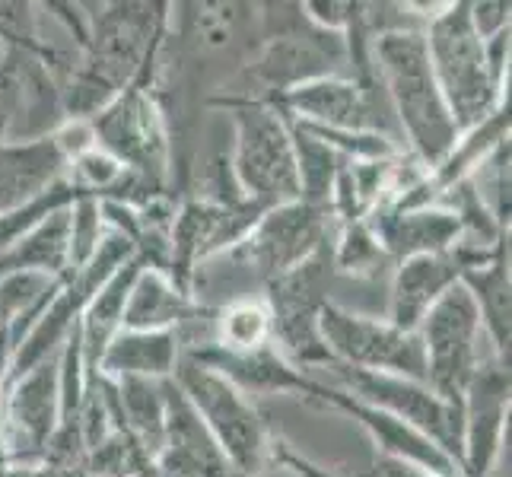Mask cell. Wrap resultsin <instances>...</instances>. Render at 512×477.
<instances>
[{
  "label": "cell",
  "instance_id": "d4e9b609",
  "mask_svg": "<svg viewBox=\"0 0 512 477\" xmlns=\"http://www.w3.org/2000/svg\"><path fill=\"white\" fill-rule=\"evenodd\" d=\"M144 264V258L134 255L131 261H125L121 268L105 280V284L96 290V296L90 299V306L80 315V350H83V369L86 373H96V363L102 357V350L109 347V341L121 331V315H125V299L131 290V280L137 274V268Z\"/></svg>",
  "mask_w": 512,
  "mask_h": 477
},
{
  "label": "cell",
  "instance_id": "44dd1931",
  "mask_svg": "<svg viewBox=\"0 0 512 477\" xmlns=\"http://www.w3.org/2000/svg\"><path fill=\"white\" fill-rule=\"evenodd\" d=\"M462 277V268L452 252L443 255H414L404 258L392 268V284H388V312L385 322L401 331L417 334L423 318L443 299Z\"/></svg>",
  "mask_w": 512,
  "mask_h": 477
},
{
  "label": "cell",
  "instance_id": "8992f818",
  "mask_svg": "<svg viewBox=\"0 0 512 477\" xmlns=\"http://www.w3.org/2000/svg\"><path fill=\"white\" fill-rule=\"evenodd\" d=\"M172 382L191 404V411L214 436V443L226 455V462L236 468L239 477H261L264 468L271 465V446L274 433L258 414L249 395L214 373L210 366L198 363L188 353H182L175 366Z\"/></svg>",
  "mask_w": 512,
  "mask_h": 477
},
{
  "label": "cell",
  "instance_id": "277c9868",
  "mask_svg": "<svg viewBox=\"0 0 512 477\" xmlns=\"http://www.w3.org/2000/svg\"><path fill=\"white\" fill-rule=\"evenodd\" d=\"M264 10L271 13H261L258 42L242 64L255 86L252 99H277L303 83L350 74L344 35L309 23L299 4H268Z\"/></svg>",
  "mask_w": 512,
  "mask_h": 477
},
{
  "label": "cell",
  "instance_id": "ac0fdd59",
  "mask_svg": "<svg viewBox=\"0 0 512 477\" xmlns=\"http://www.w3.org/2000/svg\"><path fill=\"white\" fill-rule=\"evenodd\" d=\"M198 363L210 366L214 373L229 379L242 395H296L306 401H319V388L322 382L312 379L306 369L293 366L284 353L274 344L258 347V350H217V347H204L188 353Z\"/></svg>",
  "mask_w": 512,
  "mask_h": 477
},
{
  "label": "cell",
  "instance_id": "30bf717a",
  "mask_svg": "<svg viewBox=\"0 0 512 477\" xmlns=\"http://www.w3.org/2000/svg\"><path fill=\"white\" fill-rule=\"evenodd\" d=\"M331 242L322 252H315L309 261L296 264L293 271L280 274L264 287V303L271 309V328H274V347L284 357L299 366H331V353L322 341L319 315L328 303L331 290Z\"/></svg>",
  "mask_w": 512,
  "mask_h": 477
},
{
  "label": "cell",
  "instance_id": "9a60e30c",
  "mask_svg": "<svg viewBox=\"0 0 512 477\" xmlns=\"http://www.w3.org/2000/svg\"><path fill=\"white\" fill-rule=\"evenodd\" d=\"M509 363L500 357L481 360L462 395V471L465 477H490L503 452L509 427Z\"/></svg>",
  "mask_w": 512,
  "mask_h": 477
},
{
  "label": "cell",
  "instance_id": "ba28073f",
  "mask_svg": "<svg viewBox=\"0 0 512 477\" xmlns=\"http://www.w3.org/2000/svg\"><path fill=\"white\" fill-rule=\"evenodd\" d=\"M417 334L423 344L427 385L462 417V395L474 376V369L493 353L484 338L478 306H474L468 290L462 284H455L433 306V312L423 318Z\"/></svg>",
  "mask_w": 512,
  "mask_h": 477
},
{
  "label": "cell",
  "instance_id": "5bb4252c",
  "mask_svg": "<svg viewBox=\"0 0 512 477\" xmlns=\"http://www.w3.org/2000/svg\"><path fill=\"white\" fill-rule=\"evenodd\" d=\"M379 83H363L350 74H338V77H322L296 86V90L268 99L274 102L287 118L299 121V125H312V128H328V131H376V134H388L385 131V109L376 99ZM392 137V134H388Z\"/></svg>",
  "mask_w": 512,
  "mask_h": 477
},
{
  "label": "cell",
  "instance_id": "4fadbf2b",
  "mask_svg": "<svg viewBox=\"0 0 512 477\" xmlns=\"http://www.w3.org/2000/svg\"><path fill=\"white\" fill-rule=\"evenodd\" d=\"M61 420V353L32 366L4 388V465H45Z\"/></svg>",
  "mask_w": 512,
  "mask_h": 477
},
{
  "label": "cell",
  "instance_id": "603a6c76",
  "mask_svg": "<svg viewBox=\"0 0 512 477\" xmlns=\"http://www.w3.org/2000/svg\"><path fill=\"white\" fill-rule=\"evenodd\" d=\"M182 360L179 331H118L102 350L96 373L105 379H172Z\"/></svg>",
  "mask_w": 512,
  "mask_h": 477
},
{
  "label": "cell",
  "instance_id": "cb8c5ba5",
  "mask_svg": "<svg viewBox=\"0 0 512 477\" xmlns=\"http://www.w3.org/2000/svg\"><path fill=\"white\" fill-rule=\"evenodd\" d=\"M458 284L468 290L481 315V328L490 350L509 363V341H512V280H509V242L503 249L481 261L462 268Z\"/></svg>",
  "mask_w": 512,
  "mask_h": 477
},
{
  "label": "cell",
  "instance_id": "7a4b0ae2",
  "mask_svg": "<svg viewBox=\"0 0 512 477\" xmlns=\"http://www.w3.org/2000/svg\"><path fill=\"white\" fill-rule=\"evenodd\" d=\"M423 26L385 29L369 39V61H373L376 83L385 105L395 112L398 125L411 144V156L433 172L458 140V128L439 93Z\"/></svg>",
  "mask_w": 512,
  "mask_h": 477
},
{
  "label": "cell",
  "instance_id": "8fae6325",
  "mask_svg": "<svg viewBox=\"0 0 512 477\" xmlns=\"http://www.w3.org/2000/svg\"><path fill=\"white\" fill-rule=\"evenodd\" d=\"M319 331L331 353V366L427 382L420 334L401 331L379 315L353 312L334 299L322 306Z\"/></svg>",
  "mask_w": 512,
  "mask_h": 477
},
{
  "label": "cell",
  "instance_id": "3957f363",
  "mask_svg": "<svg viewBox=\"0 0 512 477\" xmlns=\"http://www.w3.org/2000/svg\"><path fill=\"white\" fill-rule=\"evenodd\" d=\"M210 105L233 121V153H229V179L245 201L271 210L299 201L296 147L287 115L268 99L252 96H214Z\"/></svg>",
  "mask_w": 512,
  "mask_h": 477
},
{
  "label": "cell",
  "instance_id": "2e32d148",
  "mask_svg": "<svg viewBox=\"0 0 512 477\" xmlns=\"http://www.w3.org/2000/svg\"><path fill=\"white\" fill-rule=\"evenodd\" d=\"M315 404H322V408H331V411H341L353 423H360L363 433L373 439L376 455H382V458H395V462L414 465V468L430 471L436 477H465L455 458L439 449L430 436L414 430L411 423H404L392 414L373 408V404L353 398L350 392H344V388H338V385L322 382L319 401Z\"/></svg>",
  "mask_w": 512,
  "mask_h": 477
},
{
  "label": "cell",
  "instance_id": "484cf974",
  "mask_svg": "<svg viewBox=\"0 0 512 477\" xmlns=\"http://www.w3.org/2000/svg\"><path fill=\"white\" fill-rule=\"evenodd\" d=\"M274 344L271 309L264 299L239 296L229 299L220 309H210V344L217 350H258Z\"/></svg>",
  "mask_w": 512,
  "mask_h": 477
},
{
  "label": "cell",
  "instance_id": "7c38bea8",
  "mask_svg": "<svg viewBox=\"0 0 512 477\" xmlns=\"http://www.w3.org/2000/svg\"><path fill=\"white\" fill-rule=\"evenodd\" d=\"M331 376L338 379V388L350 392L373 408L392 414L414 430L430 436L433 443L452 455L462 468V417L439 398L427 382H414L404 376H385V373H363V369L347 366H328ZM465 474V471H462Z\"/></svg>",
  "mask_w": 512,
  "mask_h": 477
},
{
  "label": "cell",
  "instance_id": "f546056e",
  "mask_svg": "<svg viewBox=\"0 0 512 477\" xmlns=\"http://www.w3.org/2000/svg\"><path fill=\"white\" fill-rule=\"evenodd\" d=\"M468 185L490 214V220L509 233V140L468 175Z\"/></svg>",
  "mask_w": 512,
  "mask_h": 477
},
{
  "label": "cell",
  "instance_id": "d6a6232c",
  "mask_svg": "<svg viewBox=\"0 0 512 477\" xmlns=\"http://www.w3.org/2000/svg\"><path fill=\"white\" fill-rule=\"evenodd\" d=\"M271 462L290 468L296 477H341L331 468H322L319 462H312V458L299 455L290 443H284V439H277V436H274V446H271Z\"/></svg>",
  "mask_w": 512,
  "mask_h": 477
},
{
  "label": "cell",
  "instance_id": "7402d4cb",
  "mask_svg": "<svg viewBox=\"0 0 512 477\" xmlns=\"http://www.w3.org/2000/svg\"><path fill=\"white\" fill-rule=\"evenodd\" d=\"M198 309V299L153 264H140L121 315V331H179Z\"/></svg>",
  "mask_w": 512,
  "mask_h": 477
},
{
  "label": "cell",
  "instance_id": "9c48e42d",
  "mask_svg": "<svg viewBox=\"0 0 512 477\" xmlns=\"http://www.w3.org/2000/svg\"><path fill=\"white\" fill-rule=\"evenodd\" d=\"M331 226V210L309 207L303 201L280 204L264 210L249 233L233 249L220 252V258L233 264L229 277L245 274L249 280H258L261 287H268L280 274L293 271L296 264L322 252L328 245Z\"/></svg>",
  "mask_w": 512,
  "mask_h": 477
},
{
  "label": "cell",
  "instance_id": "836d02e7",
  "mask_svg": "<svg viewBox=\"0 0 512 477\" xmlns=\"http://www.w3.org/2000/svg\"><path fill=\"white\" fill-rule=\"evenodd\" d=\"M373 477H436V474L420 471V468L404 465V462H395V458H382V455H376V462H373Z\"/></svg>",
  "mask_w": 512,
  "mask_h": 477
},
{
  "label": "cell",
  "instance_id": "6da1fadb",
  "mask_svg": "<svg viewBox=\"0 0 512 477\" xmlns=\"http://www.w3.org/2000/svg\"><path fill=\"white\" fill-rule=\"evenodd\" d=\"M166 13L169 4H109L90 16L86 45L61 83L67 121H90L118 93L147 80Z\"/></svg>",
  "mask_w": 512,
  "mask_h": 477
},
{
  "label": "cell",
  "instance_id": "f1b7e54d",
  "mask_svg": "<svg viewBox=\"0 0 512 477\" xmlns=\"http://www.w3.org/2000/svg\"><path fill=\"white\" fill-rule=\"evenodd\" d=\"M388 255L382 252V245L373 233V226L366 220L341 226L338 239L331 242V268L334 274H350V277H379Z\"/></svg>",
  "mask_w": 512,
  "mask_h": 477
},
{
  "label": "cell",
  "instance_id": "5b68a950",
  "mask_svg": "<svg viewBox=\"0 0 512 477\" xmlns=\"http://www.w3.org/2000/svg\"><path fill=\"white\" fill-rule=\"evenodd\" d=\"M420 32L427 42L436 86L446 99L458 134L478 128L509 102V93H503L490 77L484 42L468 16V0L443 4L439 13H430L423 20Z\"/></svg>",
  "mask_w": 512,
  "mask_h": 477
},
{
  "label": "cell",
  "instance_id": "d6986e66",
  "mask_svg": "<svg viewBox=\"0 0 512 477\" xmlns=\"http://www.w3.org/2000/svg\"><path fill=\"white\" fill-rule=\"evenodd\" d=\"M70 159L55 134L0 144V217L13 214L67 179Z\"/></svg>",
  "mask_w": 512,
  "mask_h": 477
},
{
  "label": "cell",
  "instance_id": "4316f807",
  "mask_svg": "<svg viewBox=\"0 0 512 477\" xmlns=\"http://www.w3.org/2000/svg\"><path fill=\"white\" fill-rule=\"evenodd\" d=\"M290 131H293V147H296L299 201L309 204V207L331 210L334 182H338V175H341L347 159L338 150H331L328 144H322L319 137H312L309 131L293 125V121H290Z\"/></svg>",
  "mask_w": 512,
  "mask_h": 477
},
{
  "label": "cell",
  "instance_id": "52a82bcc",
  "mask_svg": "<svg viewBox=\"0 0 512 477\" xmlns=\"http://www.w3.org/2000/svg\"><path fill=\"white\" fill-rule=\"evenodd\" d=\"M93 144L115 156L153 194H166L172 182V137L163 109L147 83H134L86 121Z\"/></svg>",
  "mask_w": 512,
  "mask_h": 477
},
{
  "label": "cell",
  "instance_id": "e0dca14e",
  "mask_svg": "<svg viewBox=\"0 0 512 477\" xmlns=\"http://www.w3.org/2000/svg\"><path fill=\"white\" fill-rule=\"evenodd\" d=\"M153 471L160 477H239L172 379H166V436Z\"/></svg>",
  "mask_w": 512,
  "mask_h": 477
},
{
  "label": "cell",
  "instance_id": "4dcf8cb0",
  "mask_svg": "<svg viewBox=\"0 0 512 477\" xmlns=\"http://www.w3.org/2000/svg\"><path fill=\"white\" fill-rule=\"evenodd\" d=\"M23 131V61L16 51L0 55V144Z\"/></svg>",
  "mask_w": 512,
  "mask_h": 477
},
{
  "label": "cell",
  "instance_id": "83f0119b",
  "mask_svg": "<svg viewBox=\"0 0 512 477\" xmlns=\"http://www.w3.org/2000/svg\"><path fill=\"white\" fill-rule=\"evenodd\" d=\"M51 287H55V280H48L42 274H7V277H0V341L7 344L10 357H13L16 344H20V338H23L26 318L48 296Z\"/></svg>",
  "mask_w": 512,
  "mask_h": 477
},
{
  "label": "cell",
  "instance_id": "ffe728a7",
  "mask_svg": "<svg viewBox=\"0 0 512 477\" xmlns=\"http://www.w3.org/2000/svg\"><path fill=\"white\" fill-rule=\"evenodd\" d=\"M366 223L382 245L388 261L398 264L414 255H443L452 252L462 239V220L443 204L423 207H385L369 214Z\"/></svg>",
  "mask_w": 512,
  "mask_h": 477
},
{
  "label": "cell",
  "instance_id": "1f68e13d",
  "mask_svg": "<svg viewBox=\"0 0 512 477\" xmlns=\"http://www.w3.org/2000/svg\"><path fill=\"white\" fill-rule=\"evenodd\" d=\"M509 4H493V0H484V4H468V16L474 32L481 35V42L500 35L503 29H509Z\"/></svg>",
  "mask_w": 512,
  "mask_h": 477
}]
</instances>
